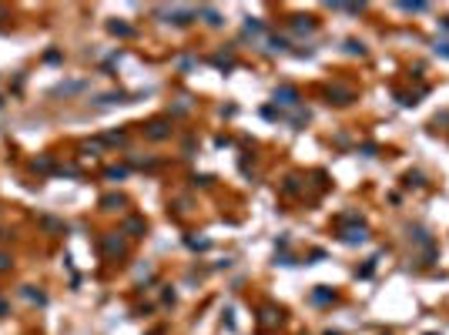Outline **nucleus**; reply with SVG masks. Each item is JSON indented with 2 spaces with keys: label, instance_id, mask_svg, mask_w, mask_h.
<instances>
[{
  "label": "nucleus",
  "instance_id": "obj_1",
  "mask_svg": "<svg viewBox=\"0 0 449 335\" xmlns=\"http://www.w3.org/2000/svg\"><path fill=\"white\" fill-rule=\"evenodd\" d=\"M168 124H164V121H151V124H148V138H154V141H161V138H168Z\"/></svg>",
  "mask_w": 449,
  "mask_h": 335
},
{
  "label": "nucleus",
  "instance_id": "obj_7",
  "mask_svg": "<svg viewBox=\"0 0 449 335\" xmlns=\"http://www.w3.org/2000/svg\"><path fill=\"white\" fill-rule=\"evenodd\" d=\"M124 228H128V232H144V222H141V218H128Z\"/></svg>",
  "mask_w": 449,
  "mask_h": 335
},
{
  "label": "nucleus",
  "instance_id": "obj_8",
  "mask_svg": "<svg viewBox=\"0 0 449 335\" xmlns=\"http://www.w3.org/2000/svg\"><path fill=\"white\" fill-rule=\"evenodd\" d=\"M34 168H37V171H54L50 158H37V161H34Z\"/></svg>",
  "mask_w": 449,
  "mask_h": 335
},
{
  "label": "nucleus",
  "instance_id": "obj_3",
  "mask_svg": "<svg viewBox=\"0 0 449 335\" xmlns=\"http://www.w3.org/2000/svg\"><path fill=\"white\" fill-rule=\"evenodd\" d=\"M342 242H348V245H359V242H366V228H352V232H346L342 234Z\"/></svg>",
  "mask_w": 449,
  "mask_h": 335
},
{
  "label": "nucleus",
  "instance_id": "obj_11",
  "mask_svg": "<svg viewBox=\"0 0 449 335\" xmlns=\"http://www.w3.org/2000/svg\"><path fill=\"white\" fill-rule=\"evenodd\" d=\"M4 315H10V302L7 298H0V318H4Z\"/></svg>",
  "mask_w": 449,
  "mask_h": 335
},
{
  "label": "nucleus",
  "instance_id": "obj_4",
  "mask_svg": "<svg viewBox=\"0 0 449 335\" xmlns=\"http://www.w3.org/2000/svg\"><path fill=\"white\" fill-rule=\"evenodd\" d=\"M104 252H108V255H124L121 238H104Z\"/></svg>",
  "mask_w": 449,
  "mask_h": 335
},
{
  "label": "nucleus",
  "instance_id": "obj_12",
  "mask_svg": "<svg viewBox=\"0 0 449 335\" xmlns=\"http://www.w3.org/2000/svg\"><path fill=\"white\" fill-rule=\"evenodd\" d=\"M436 50H439L442 57H449V44H446V40H442V44H436Z\"/></svg>",
  "mask_w": 449,
  "mask_h": 335
},
{
  "label": "nucleus",
  "instance_id": "obj_5",
  "mask_svg": "<svg viewBox=\"0 0 449 335\" xmlns=\"http://www.w3.org/2000/svg\"><path fill=\"white\" fill-rule=\"evenodd\" d=\"M101 204L108 208V212H114V208H121V204H124V198H121V194H104Z\"/></svg>",
  "mask_w": 449,
  "mask_h": 335
},
{
  "label": "nucleus",
  "instance_id": "obj_9",
  "mask_svg": "<svg viewBox=\"0 0 449 335\" xmlns=\"http://www.w3.org/2000/svg\"><path fill=\"white\" fill-rule=\"evenodd\" d=\"M124 174H128V171H124V168H108V178H111V181H121Z\"/></svg>",
  "mask_w": 449,
  "mask_h": 335
},
{
  "label": "nucleus",
  "instance_id": "obj_10",
  "mask_svg": "<svg viewBox=\"0 0 449 335\" xmlns=\"http://www.w3.org/2000/svg\"><path fill=\"white\" fill-rule=\"evenodd\" d=\"M10 265H14V262H10V255H4V252H0V272H7Z\"/></svg>",
  "mask_w": 449,
  "mask_h": 335
},
{
  "label": "nucleus",
  "instance_id": "obj_2",
  "mask_svg": "<svg viewBox=\"0 0 449 335\" xmlns=\"http://www.w3.org/2000/svg\"><path fill=\"white\" fill-rule=\"evenodd\" d=\"M275 100H278V104H288V108H292V104H298V94H295L292 88H278V90H275Z\"/></svg>",
  "mask_w": 449,
  "mask_h": 335
},
{
  "label": "nucleus",
  "instance_id": "obj_6",
  "mask_svg": "<svg viewBox=\"0 0 449 335\" xmlns=\"http://www.w3.org/2000/svg\"><path fill=\"white\" fill-rule=\"evenodd\" d=\"M108 30H111V34H121V37H131V34H134L128 24H121V20H111V24H108Z\"/></svg>",
  "mask_w": 449,
  "mask_h": 335
}]
</instances>
